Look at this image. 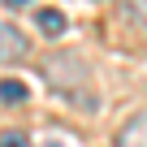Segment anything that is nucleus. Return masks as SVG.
Wrapping results in <instances>:
<instances>
[{
	"mask_svg": "<svg viewBox=\"0 0 147 147\" xmlns=\"http://www.w3.org/2000/svg\"><path fill=\"white\" fill-rule=\"evenodd\" d=\"M30 91L18 82V78H0V104H26Z\"/></svg>",
	"mask_w": 147,
	"mask_h": 147,
	"instance_id": "nucleus-4",
	"label": "nucleus"
},
{
	"mask_svg": "<svg viewBox=\"0 0 147 147\" xmlns=\"http://www.w3.org/2000/svg\"><path fill=\"white\" fill-rule=\"evenodd\" d=\"M35 22H39V30H43V35H52V39H56V35H65V13H61V9H39V13H35Z\"/></svg>",
	"mask_w": 147,
	"mask_h": 147,
	"instance_id": "nucleus-3",
	"label": "nucleus"
},
{
	"mask_svg": "<svg viewBox=\"0 0 147 147\" xmlns=\"http://www.w3.org/2000/svg\"><path fill=\"white\" fill-rule=\"evenodd\" d=\"M0 5H9V9H30L35 0H0Z\"/></svg>",
	"mask_w": 147,
	"mask_h": 147,
	"instance_id": "nucleus-6",
	"label": "nucleus"
},
{
	"mask_svg": "<svg viewBox=\"0 0 147 147\" xmlns=\"http://www.w3.org/2000/svg\"><path fill=\"white\" fill-rule=\"evenodd\" d=\"M113 147H147V113H134V117L121 125V134H117Z\"/></svg>",
	"mask_w": 147,
	"mask_h": 147,
	"instance_id": "nucleus-1",
	"label": "nucleus"
},
{
	"mask_svg": "<svg viewBox=\"0 0 147 147\" xmlns=\"http://www.w3.org/2000/svg\"><path fill=\"white\" fill-rule=\"evenodd\" d=\"M0 147H30V138L22 130H5V134H0Z\"/></svg>",
	"mask_w": 147,
	"mask_h": 147,
	"instance_id": "nucleus-5",
	"label": "nucleus"
},
{
	"mask_svg": "<svg viewBox=\"0 0 147 147\" xmlns=\"http://www.w3.org/2000/svg\"><path fill=\"white\" fill-rule=\"evenodd\" d=\"M22 56H26V39H22V30H13V26H0V65L22 61Z\"/></svg>",
	"mask_w": 147,
	"mask_h": 147,
	"instance_id": "nucleus-2",
	"label": "nucleus"
}]
</instances>
